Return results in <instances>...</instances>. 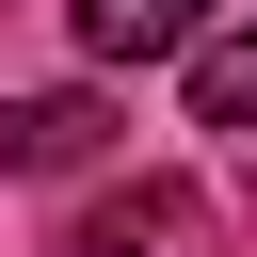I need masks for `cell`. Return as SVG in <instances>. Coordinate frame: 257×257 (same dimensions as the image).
Masks as SVG:
<instances>
[{
  "instance_id": "4",
  "label": "cell",
  "mask_w": 257,
  "mask_h": 257,
  "mask_svg": "<svg viewBox=\"0 0 257 257\" xmlns=\"http://www.w3.org/2000/svg\"><path fill=\"white\" fill-rule=\"evenodd\" d=\"M177 80H193V128H257V16L241 32H193Z\"/></svg>"
},
{
  "instance_id": "1",
  "label": "cell",
  "mask_w": 257,
  "mask_h": 257,
  "mask_svg": "<svg viewBox=\"0 0 257 257\" xmlns=\"http://www.w3.org/2000/svg\"><path fill=\"white\" fill-rule=\"evenodd\" d=\"M161 241H193V193L177 177H128V193H96L64 225V257H161Z\"/></svg>"
},
{
  "instance_id": "2",
  "label": "cell",
  "mask_w": 257,
  "mask_h": 257,
  "mask_svg": "<svg viewBox=\"0 0 257 257\" xmlns=\"http://www.w3.org/2000/svg\"><path fill=\"white\" fill-rule=\"evenodd\" d=\"M80 16V64H177L209 32V0H64Z\"/></svg>"
},
{
  "instance_id": "3",
  "label": "cell",
  "mask_w": 257,
  "mask_h": 257,
  "mask_svg": "<svg viewBox=\"0 0 257 257\" xmlns=\"http://www.w3.org/2000/svg\"><path fill=\"white\" fill-rule=\"evenodd\" d=\"M96 145H112L96 96H16V112H0V161H16V177H80Z\"/></svg>"
}]
</instances>
